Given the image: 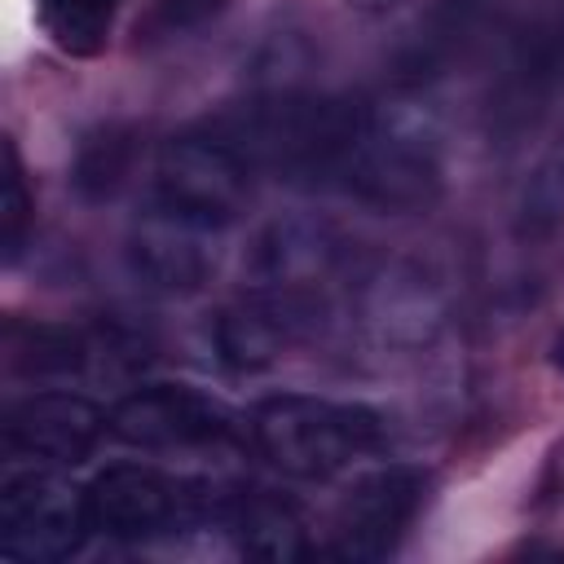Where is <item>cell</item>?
<instances>
[{
    "label": "cell",
    "instance_id": "obj_14",
    "mask_svg": "<svg viewBox=\"0 0 564 564\" xmlns=\"http://www.w3.org/2000/svg\"><path fill=\"white\" fill-rule=\"evenodd\" d=\"M123 0H35V18L66 57H97L110 44Z\"/></svg>",
    "mask_w": 564,
    "mask_h": 564
},
{
    "label": "cell",
    "instance_id": "obj_15",
    "mask_svg": "<svg viewBox=\"0 0 564 564\" xmlns=\"http://www.w3.org/2000/svg\"><path fill=\"white\" fill-rule=\"evenodd\" d=\"M26 229H31V189H26V172H22V154L13 145V137L0 141V247H4V264H18L22 247H26Z\"/></svg>",
    "mask_w": 564,
    "mask_h": 564
},
{
    "label": "cell",
    "instance_id": "obj_11",
    "mask_svg": "<svg viewBox=\"0 0 564 564\" xmlns=\"http://www.w3.org/2000/svg\"><path fill=\"white\" fill-rule=\"evenodd\" d=\"M216 529H225L234 546L251 560H304L313 551L300 507L260 485H225Z\"/></svg>",
    "mask_w": 564,
    "mask_h": 564
},
{
    "label": "cell",
    "instance_id": "obj_10",
    "mask_svg": "<svg viewBox=\"0 0 564 564\" xmlns=\"http://www.w3.org/2000/svg\"><path fill=\"white\" fill-rule=\"evenodd\" d=\"M212 238H216L212 229H198L181 216L145 207V216L132 225V238H128L132 273L159 291H198L216 269Z\"/></svg>",
    "mask_w": 564,
    "mask_h": 564
},
{
    "label": "cell",
    "instance_id": "obj_18",
    "mask_svg": "<svg viewBox=\"0 0 564 564\" xmlns=\"http://www.w3.org/2000/svg\"><path fill=\"white\" fill-rule=\"evenodd\" d=\"M551 366H555V375H564V326L551 339Z\"/></svg>",
    "mask_w": 564,
    "mask_h": 564
},
{
    "label": "cell",
    "instance_id": "obj_5",
    "mask_svg": "<svg viewBox=\"0 0 564 564\" xmlns=\"http://www.w3.org/2000/svg\"><path fill=\"white\" fill-rule=\"evenodd\" d=\"M432 498V471L414 463H383L361 471L335 502L330 516V551L339 560L375 564L388 560Z\"/></svg>",
    "mask_w": 564,
    "mask_h": 564
},
{
    "label": "cell",
    "instance_id": "obj_4",
    "mask_svg": "<svg viewBox=\"0 0 564 564\" xmlns=\"http://www.w3.org/2000/svg\"><path fill=\"white\" fill-rule=\"evenodd\" d=\"M251 189H256V167L212 128H189L163 141L154 159L150 207L220 234L247 212Z\"/></svg>",
    "mask_w": 564,
    "mask_h": 564
},
{
    "label": "cell",
    "instance_id": "obj_17",
    "mask_svg": "<svg viewBox=\"0 0 564 564\" xmlns=\"http://www.w3.org/2000/svg\"><path fill=\"white\" fill-rule=\"evenodd\" d=\"M352 13H361V18H388V13H397V9H405V4H414V0H344Z\"/></svg>",
    "mask_w": 564,
    "mask_h": 564
},
{
    "label": "cell",
    "instance_id": "obj_6",
    "mask_svg": "<svg viewBox=\"0 0 564 564\" xmlns=\"http://www.w3.org/2000/svg\"><path fill=\"white\" fill-rule=\"evenodd\" d=\"M110 436L145 454H189L229 445L242 419L194 383H141L110 405Z\"/></svg>",
    "mask_w": 564,
    "mask_h": 564
},
{
    "label": "cell",
    "instance_id": "obj_12",
    "mask_svg": "<svg viewBox=\"0 0 564 564\" xmlns=\"http://www.w3.org/2000/svg\"><path fill=\"white\" fill-rule=\"evenodd\" d=\"M88 361V339L62 322H9L4 366L18 379H66Z\"/></svg>",
    "mask_w": 564,
    "mask_h": 564
},
{
    "label": "cell",
    "instance_id": "obj_3",
    "mask_svg": "<svg viewBox=\"0 0 564 564\" xmlns=\"http://www.w3.org/2000/svg\"><path fill=\"white\" fill-rule=\"evenodd\" d=\"M225 485L172 476L154 463H110L84 485L88 529L115 542H154L220 524Z\"/></svg>",
    "mask_w": 564,
    "mask_h": 564
},
{
    "label": "cell",
    "instance_id": "obj_7",
    "mask_svg": "<svg viewBox=\"0 0 564 564\" xmlns=\"http://www.w3.org/2000/svg\"><path fill=\"white\" fill-rule=\"evenodd\" d=\"M84 538V489H75L44 463L9 471L0 480V555L26 564H57L70 560Z\"/></svg>",
    "mask_w": 564,
    "mask_h": 564
},
{
    "label": "cell",
    "instance_id": "obj_16",
    "mask_svg": "<svg viewBox=\"0 0 564 564\" xmlns=\"http://www.w3.org/2000/svg\"><path fill=\"white\" fill-rule=\"evenodd\" d=\"M229 9V0H154L145 18L137 22V40H176L189 31H203Z\"/></svg>",
    "mask_w": 564,
    "mask_h": 564
},
{
    "label": "cell",
    "instance_id": "obj_9",
    "mask_svg": "<svg viewBox=\"0 0 564 564\" xmlns=\"http://www.w3.org/2000/svg\"><path fill=\"white\" fill-rule=\"evenodd\" d=\"M106 432L110 419L79 392H26L9 401L0 419L4 454L44 467H75L93 458Z\"/></svg>",
    "mask_w": 564,
    "mask_h": 564
},
{
    "label": "cell",
    "instance_id": "obj_1",
    "mask_svg": "<svg viewBox=\"0 0 564 564\" xmlns=\"http://www.w3.org/2000/svg\"><path fill=\"white\" fill-rule=\"evenodd\" d=\"M370 123L361 101L322 93H264L212 115L220 141H229L256 172H273L295 185H335Z\"/></svg>",
    "mask_w": 564,
    "mask_h": 564
},
{
    "label": "cell",
    "instance_id": "obj_2",
    "mask_svg": "<svg viewBox=\"0 0 564 564\" xmlns=\"http://www.w3.org/2000/svg\"><path fill=\"white\" fill-rule=\"evenodd\" d=\"M242 427L256 454L291 480H330L366 454H379L388 441V427L370 405L308 392L260 397Z\"/></svg>",
    "mask_w": 564,
    "mask_h": 564
},
{
    "label": "cell",
    "instance_id": "obj_8",
    "mask_svg": "<svg viewBox=\"0 0 564 564\" xmlns=\"http://www.w3.org/2000/svg\"><path fill=\"white\" fill-rule=\"evenodd\" d=\"M339 189L379 212H423L441 194V167L423 137L401 132L370 115Z\"/></svg>",
    "mask_w": 564,
    "mask_h": 564
},
{
    "label": "cell",
    "instance_id": "obj_13",
    "mask_svg": "<svg viewBox=\"0 0 564 564\" xmlns=\"http://www.w3.org/2000/svg\"><path fill=\"white\" fill-rule=\"evenodd\" d=\"M132 167H137V132L106 123L79 145L70 163V185L84 203H110L128 185Z\"/></svg>",
    "mask_w": 564,
    "mask_h": 564
}]
</instances>
